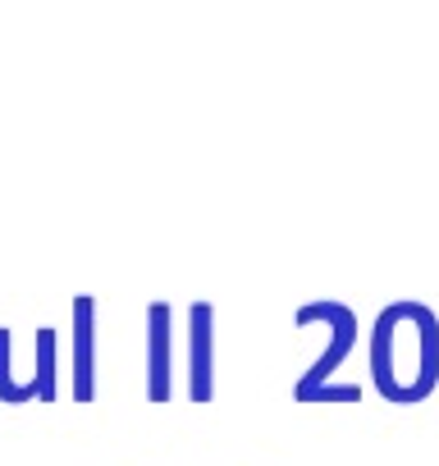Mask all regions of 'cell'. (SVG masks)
Returning <instances> with one entry per match:
<instances>
[{"label":"cell","instance_id":"1","mask_svg":"<svg viewBox=\"0 0 439 466\" xmlns=\"http://www.w3.org/2000/svg\"><path fill=\"white\" fill-rule=\"evenodd\" d=\"M371 384L384 402L412 407L439 389V316L421 298L384 302L366 339Z\"/></svg>","mask_w":439,"mask_h":466},{"label":"cell","instance_id":"2","mask_svg":"<svg viewBox=\"0 0 439 466\" xmlns=\"http://www.w3.org/2000/svg\"><path fill=\"white\" fill-rule=\"evenodd\" d=\"M293 320H298V325H321V329H330L325 348H321V352L311 357V366L293 380V398H298V402H357V398H362V384L334 380L339 366L352 357V348H357V339H362L357 311H352L348 302H339V298H307V302L293 311Z\"/></svg>","mask_w":439,"mask_h":466},{"label":"cell","instance_id":"3","mask_svg":"<svg viewBox=\"0 0 439 466\" xmlns=\"http://www.w3.org/2000/svg\"><path fill=\"white\" fill-rule=\"evenodd\" d=\"M188 339H183V389L192 402H210L215 398V380H220V357H215V334H220V311L215 302H192L183 311Z\"/></svg>","mask_w":439,"mask_h":466},{"label":"cell","instance_id":"4","mask_svg":"<svg viewBox=\"0 0 439 466\" xmlns=\"http://www.w3.org/2000/svg\"><path fill=\"white\" fill-rule=\"evenodd\" d=\"M179 384L174 366V302L156 298L147 307V402H169Z\"/></svg>","mask_w":439,"mask_h":466},{"label":"cell","instance_id":"5","mask_svg":"<svg viewBox=\"0 0 439 466\" xmlns=\"http://www.w3.org/2000/svg\"><path fill=\"white\" fill-rule=\"evenodd\" d=\"M97 316H101V302L92 293H78L74 298V366H69L74 402L97 398Z\"/></svg>","mask_w":439,"mask_h":466},{"label":"cell","instance_id":"6","mask_svg":"<svg viewBox=\"0 0 439 466\" xmlns=\"http://www.w3.org/2000/svg\"><path fill=\"white\" fill-rule=\"evenodd\" d=\"M33 384H37V402L60 398V329L56 325H37L33 334Z\"/></svg>","mask_w":439,"mask_h":466},{"label":"cell","instance_id":"7","mask_svg":"<svg viewBox=\"0 0 439 466\" xmlns=\"http://www.w3.org/2000/svg\"><path fill=\"white\" fill-rule=\"evenodd\" d=\"M33 398H37V384L15 375V329L0 325V402L19 407V402H33Z\"/></svg>","mask_w":439,"mask_h":466}]
</instances>
